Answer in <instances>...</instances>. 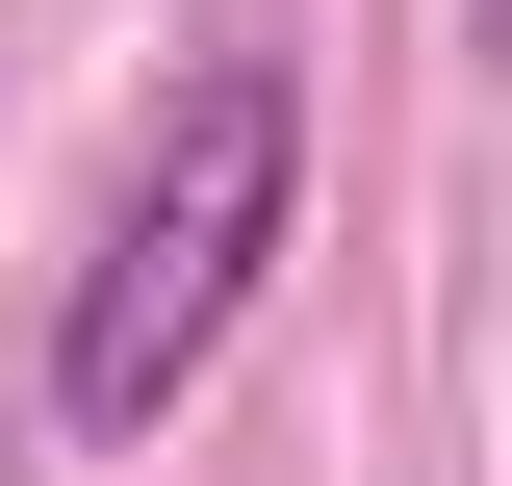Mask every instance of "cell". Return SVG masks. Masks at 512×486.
<instances>
[{
  "label": "cell",
  "instance_id": "cell-1",
  "mask_svg": "<svg viewBox=\"0 0 512 486\" xmlns=\"http://www.w3.org/2000/svg\"><path fill=\"white\" fill-rule=\"evenodd\" d=\"M282 205H308V103H282V52H205L180 103H154V154H128L77 307H52V410H77V435H154L205 359H231V307H256V256H282Z\"/></svg>",
  "mask_w": 512,
  "mask_h": 486
},
{
  "label": "cell",
  "instance_id": "cell-2",
  "mask_svg": "<svg viewBox=\"0 0 512 486\" xmlns=\"http://www.w3.org/2000/svg\"><path fill=\"white\" fill-rule=\"evenodd\" d=\"M461 26H487V52H512V0H461Z\"/></svg>",
  "mask_w": 512,
  "mask_h": 486
}]
</instances>
